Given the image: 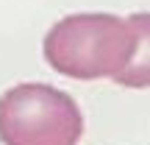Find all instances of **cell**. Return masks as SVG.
Listing matches in <instances>:
<instances>
[{
    "label": "cell",
    "instance_id": "cell-2",
    "mask_svg": "<svg viewBox=\"0 0 150 145\" xmlns=\"http://www.w3.org/2000/svg\"><path fill=\"white\" fill-rule=\"evenodd\" d=\"M83 114L72 95L50 84H17L0 95L3 145H78Z\"/></svg>",
    "mask_w": 150,
    "mask_h": 145
},
{
    "label": "cell",
    "instance_id": "cell-1",
    "mask_svg": "<svg viewBox=\"0 0 150 145\" xmlns=\"http://www.w3.org/2000/svg\"><path fill=\"white\" fill-rule=\"evenodd\" d=\"M45 59L56 73L78 81L114 78L136 50V28L117 14H70L45 36Z\"/></svg>",
    "mask_w": 150,
    "mask_h": 145
},
{
    "label": "cell",
    "instance_id": "cell-3",
    "mask_svg": "<svg viewBox=\"0 0 150 145\" xmlns=\"http://www.w3.org/2000/svg\"><path fill=\"white\" fill-rule=\"evenodd\" d=\"M128 20L136 28V50L128 67L114 75V84L131 86V89H145V86H150V11L131 14Z\"/></svg>",
    "mask_w": 150,
    "mask_h": 145
}]
</instances>
